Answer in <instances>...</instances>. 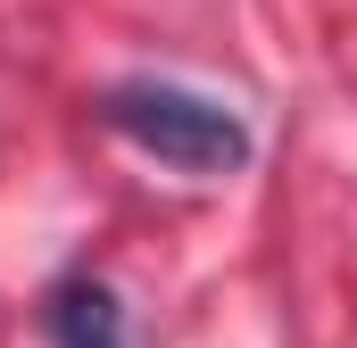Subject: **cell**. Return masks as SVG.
Here are the masks:
<instances>
[{
    "label": "cell",
    "mask_w": 357,
    "mask_h": 348,
    "mask_svg": "<svg viewBox=\"0 0 357 348\" xmlns=\"http://www.w3.org/2000/svg\"><path fill=\"white\" fill-rule=\"evenodd\" d=\"M100 125L125 133L133 150H150L158 166H183V174L250 166V125L225 100L183 91V84H116V91H100Z\"/></svg>",
    "instance_id": "6da1fadb"
},
{
    "label": "cell",
    "mask_w": 357,
    "mask_h": 348,
    "mask_svg": "<svg viewBox=\"0 0 357 348\" xmlns=\"http://www.w3.org/2000/svg\"><path fill=\"white\" fill-rule=\"evenodd\" d=\"M42 324H50L59 348H125V315H116L108 282H91V274H67V282L50 290Z\"/></svg>",
    "instance_id": "7a4b0ae2"
}]
</instances>
